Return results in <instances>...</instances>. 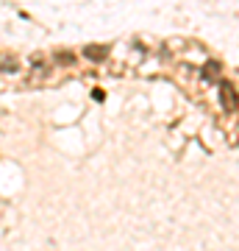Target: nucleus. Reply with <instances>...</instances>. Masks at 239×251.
I'll list each match as a JSON object with an SVG mask.
<instances>
[{
	"label": "nucleus",
	"instance_id": "3",
	"mask_svg": "<svg viewBox=\"0 0 239 251\" xmlns=\"http://www.w3.org/2000/svg\"><path fill=\"white\" fill-rule=\"evenodd\" d=\"M3 70H17V62L14 59H3Z\"/></svg>",
	"mask_w": 239,
	"mask_h": 251
},
{
	"label": "nucleus",
	"instance_id": "1",
	"mask_svg": "<svg viewBox=\"0 0 239 251\" xmlns=\"http://www.w3.org/2000/svg\"><path fill=\"white\" fill-rule=\"evenodd\" d=\"M106 53H109L106 45H89V48H84V56H87V59H92V62H103V59H106Z\"/></svg>",
	"mask_w": 239,
	"mask_h": 251
},
{
	"label": "nucleus",
	"instance_id": "2",
	"mask_svg": "<svg viewBox=\"0 0 239 251\" xmlns=\"http://www.w3.org/2000/svg\"><path fill=\"white\" fill-rule=\"evenodd\" d=\"M222 103H225V109H237V92H234V87L231 84H222Z\"/></svg>",
	"mask_w": 239,
	"mask_h": 251
}]
</instances>
